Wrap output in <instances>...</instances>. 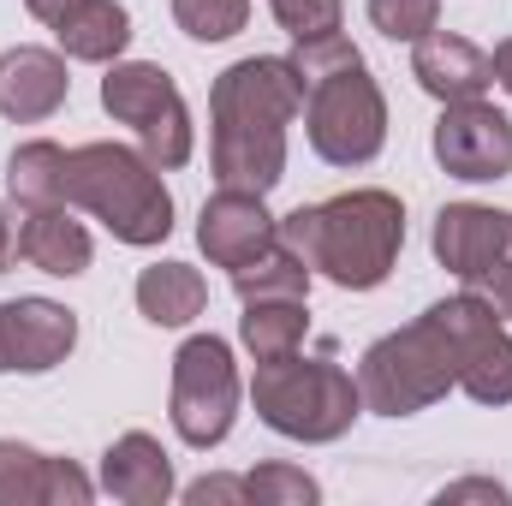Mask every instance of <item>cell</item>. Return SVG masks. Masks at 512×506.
<instances>
[{
    "label": "cell",
    "instance_id": "6da1fadb",
    "mask_svg": "<svg viewBox=\"0 0 512 506\" xmlns=\"http://www.w3.org/2000/svg\"><path fill=\"white\" fill-rule=\"evenodd\" d=\"M304 114L292 54L233 60L209 84V167L227 191L268 197L286 179V126Z\"/></svg>",
    "mask_w": 512,
    "mask_h": 506
},
{
    "label": "cell",
    "instance_id": "7a4b0ae2",
    "mask_svg": "<svg viewBox=\"0 0 512 506\" xmlns=\"http://www.w3.org/2000/svg\"><path fill=\"white\" fill-rule=\"evenodd\" d=\"M280 239L310 262V274L346 292H376L405 251V203L393 191H346L328 203H298L292 215H280Z\"/></svg>",
    "mask_w": 512,
    "mask_h": 506
},
{
    "label": "cell",
    "instance_id": "3957f363",
    "mask_svg": "<svg viewBox=\"0 0 512 506\" xmlns=\"http://www.w3.org/2000/svg\"><path fill=\"white\" fill-rule=\"evenodd\" d=\"M304 84V137L328 167H370L387 143V96L364 54L334 30L292 48Z\"/></svg>",
    "mask_w": 512,
    "mask_h": 506
},
{
    "label": "cell",
    "instance_id": "277c9868",
    "mask_svg": "<svg viewBox=\"0 0 512 506\" xmlns=\"http://www.w3.org/2000/svg\"><path fill=\"white\" fill-rule=\"evenodd\" d=\"M66 203L96 215L120 245H161L173 233V191L161 185V167L126 143H84L66 155Z\"/></svg>",
    "mask_w": 512,
    "mask_h": 506
},
{
    "label": "cell",
    "instance_id": "5b68a950",
    "mask_svg": "<svg viewBox=\"0 0 512 506\" xmlns=\"http://www.w3.org/2000/svg\"><path fill=\"white\" fill-rule=\"evenodd\" d=\"M251 405L274 435L304 441V447H328L364 417V393L352 370H340L334 358H298V352L256 364Z\"/></svg>",
    "mask_w": 512,
    "mask_h": 506
},
{
    "label": "cell",
    "instance_id": "8992f818",
    "mask_svg": "<svg viewBox=\"0 0 512 506\" xmlns=\"http://www.w3.org/2000/svg\"><path fill=\"white\" fill-rule=\"evenodd\" d=\"M459 381H453V352H447V334L417 316L405 328L382 334L364 364H358V393H364V411L376 417H417L429 411L435 399H447Z\"/></svg>",
    "mask_w": 512,
    "mask_h": 506
},
{
    "label": "cell",
    "instance_id": "52a82bcc",
    "mask_svg": "<svg viewBox=\"0 0 512 506\" xmlns=\"http://www.w3.org/2000/svg\"><path fill=\"white\" fill-rule=\"evenodd\" d=\"M239 364H233V346L221 334H191L179 352H173V393H167V417H173V435L197 453L221 447L239 423Z\"/></svg>",
    "mask_w": 512,
    "mask_h": 506
},
{
    "label": "cell",
    "instance_id": "ba28073f",
    "mask_svg": "<svg viewBox=\"0 0 512 506\" xmlns=\"http://www.w3.org/2000/svg\"><path fill=\"white\" fill-rule=\"evenodd\" d=\"M102 108L120 120V126L137 131V149L173 173L191 161L197 149V131H191V108L179 96V84L155 66V60H114L108 78H102Z\"/></svg>",
    "mask_w": 512,
    "mask_h": 506
},
{
    "label": "cell",
    "instance_id": "9c48e42d",
    "mask_svg": "<svg viewBox=\"0 0 512 506\" xmlns=\"http://www.w3.org/2000/svg\"><path fill=\"white\" fill-rule=\"evenodd\" d=\"M423 316L447 334L453 381H459L477 405H512V334H507V322H501L483 298H471V292L441 298V304H429Z\"/></svg>",
    "mask_w": 512,
    "mask_h": 506
},
{
    "label": "cell",
    "instance_id": "30bf717a",
    "mask_svg": "<svg viewBox=\"0 0 512 506\" xmlns=\"http://www.w3.org/2000/svg\"><path fill=\"white\" fill-rule=\"evenodd\" d=\"M435 161L453 173V179H471V185H489V179H507L512 173V120L495 102H447L441 120H435Z\"/></svg>",
    "mask_w": 512,
    "mask_h": 506
},
{
    "label": "cell",
    "instance_id": "8fae6325",
    "mask_svg": "<svg viewBox=\"0 0 512 506\" xmlns=\"http://www.w3.org/2000/svg\"><path fill=\"white\" fill-rule=\"evenodd\" d=\"M78 346V316L54 298H12L0 304V364L18 376H48Z\"/></svg>",
    "mask_w": 512,
    "mask_h": 506
},
{
    "label": "cell",
    "instance_id": "7c38bea8",
    "mask_svg": "<svg viewBox=\"0 0 512 506\" xmlns=\"http://www.w3.org/2000/svg\"><path fill=\"white\" fill-rule=\"evenodd\" d=\"M280 239V221L268 215V203L256 197V191H215L209 203H203V215H197V245L203 256L215 262V268H239V262H251L256 251H268Z\"/></svg>",
    "mask_w": 512,
    "mask_h": 506
},
{
    "label": "cell",
    "instance_id": "4fadbf2b",
    "mask_svg": "<svg viewBox=\"0 0 512 506\" xmlns=\"http://www.w3.org/2000/svg\"><path fill=\"white\" fill-rule=\"evenodd\" d=\"M72 96L66 78V54L54 48H6L0 54V114L18 126H36L48 114H60Z\"/></svg>",
    "mask_w": 512,
    "mask_h": 506
},
{
    "label": "cell",
    "instance_id": "5bb4252c",
    "mask_svg": "<svg viewBox=\"0 0 512 506\" xmlns=\"http://www.w3.org/2000/svg\"><path fill=\"white\" fill-rule=\"evenodd\" d=\"M411 78L447 108V102H477L489 84H495V66L489 54L471 42V36H453V30H429L411 54Z\"/></svg>",
    "mask_w": 512,
    "mask_h": 506
},
{
    "label": "cell",
    "instance_id": "9a60e30c",
    "mask_svg": "<svg viewBox=\"0 0 512 506\" xmlns=\"http://www.w3.org/2000/svg\"><path fill=\"white\" fill-rule=\"evenodd\" d=\"M435 256H441V268L447 274H477L483 262H495V256L512 251V215L501 209H489V203H447L441 215H435Z\"/></svg>",
    "mask_w": 512,
    "mask_h": 506
},
{
    "label": "cell",
    "instance_id": "2e32d148",
    "mask_svg": "<svg viewBox=\"0 0 512 506\" xmlns=\"http://www.w3.org/2000/svg\"><path fill=\"white\" fill-rule=\"evenodd\" d=\"M102 489L126 506H167L173 501V459L155 435L126 429L108 453H102Z\"/></svg>",
    "mask_w": 512,
    "mask_h": 506
},
{
    "label": "cell",
    "instance_id": "e0dca14e",
    "mask_svg": "<svg viewBox=\"0 0 512 506\" xmlns=\"http://www.w3.org/2000/svg\"><path fill=\"white\" fill-rule=\"evenodd\" d=\"M48 30L66 60H90V66H114L131 48V12L120 0H66L48 18Z\"/></svg>",
    "mask_w": 512,
    "mask_h": 506
},
{
    "label": "cell",
    "instance_id": "ac0fdd59",
    "mask_svg": "<svg viewBox=\"0 0 512 506\" xmlns=\"http://www.w3.org/2000/svg\"><path fill=\"white\" fill-rule=\"evenodd\" d=\"M18 256L30 268L54 274V280H72V274L90 268L96 245H90L84 221H72L66 203H54V209H24V221H18Z\"/></svg>",
    "mask_w": 512,
    "mask_h": 506
},
{
    "label": "cell",
    "instance_id": "d6986e66",
    "mask_svg": "<svg viewBox=\"0 0 512 506\" xmlns=\"http://www.w3.org/2000/svg\"><path fill=\"white\" fill-rule=\"evenodd\" d=\"M203 304H209V280L191 262H155L137 274V310L155 328H185L203 316Z\"/></svg>",
    "mask_w": 512,
    "mask_h": 506
},
{
    "label": "cell",
    "instance_id": "ffe728a7",
    "mask_svg": "<svg viewBox=\"0 0 512 506\" xmlns=\"http://www.w3.org/2000/svg\"><path fill=\"white\" fill-rule=\"evenodd\" d=\"M6 197L18 209H54L66 203V149L48 137H30L6 155Z\"/></svg>",
    "mask_w": 512,
    "mask_h": 506
},
{
    "label": "cell",
    "instance_id": "44dd1931",
    "mask_svg": "<svg viewBox=\"0 0 512 506\" xmlns=\"http://www.w3.org/2000/svg\"><path fill=\"white\" fill-rule=\"evenodd\" d=\"M304 334H310L304 298H256V304H245V316H239V340H245V352H251L256 364L292 358L304 346Z\"/></svg>",
    "mask_w": 512,
    "mask_h": 506
},
{
    "label": "cell",
    "instance_id": "7402d4cb",
    "mask_svg": "<svg viewBox=\"0 0 512 506\" xmlns=\"http://www.w3.org/2000/svg\"><path fill=\"white\" fill-rule=\"evenodd\" d=\"M233 292H239V304H256V298H310V262L292 251L286 239H274L268 251H256L251 262L233 268Z\"/></svg>",
    "mask_w": 512,
    "mask_h": 506
},
{
    "label": "cell",
    "instance_id": "603a6c76",
    "mask_svg": "<svg viewBox=\"0 0 512 506\" xmlns=\"http://www.w3.org/2000/svg\"><path fill=\"white\" fill-rule=\"evenodd\" d=\"M48 471H54V453L0 441V506H48Z\"/></svg>",
    "mask_w": 512,
    "mask_h": 506
},
{
    "label": "cell",
    "instance_id": "cb8c5ba5",
    "mask_svg": "<svg viewBox=\"0 0 512 506\" xmlns=\"http://www.w3.org/2000/svg\"><path fill=\"white\" fill-rule=\"evenodd\" d=\"M245 501L251 506H316L322 501V483L310 471H298V465L268 459V465H256L245 477Z\"/></svg>",
    "mask_w": 512,
    "mask_h": 506
},
{
    "label": "cell",
    "instance_id": "d4e9b609",
    "mask_svg": "<svg viewBox=\"0 0 512 506\" xmlns=\"http://www.w3.org/2000/svg\"><path fill=\"white\" fill-rule=\"evenodd\" d=\"M173 24L191 42H227L251 24V0H173Z\"/></svg>",
    "mask_w": 512,
    "mask_h": 506
},
{
    "label": "cell",
    "instance_id": "484cf974",
    "mask_svg": "<svg viewBox=\"0 0 512 506\" xmlns=\"http://www.w3.org/2000/svg\"><path fill=\"white\" fill-rule=\"evenodd\" d=\"M370 24L387 42H423L441 24V0H370Z\"/></svg>",
    "mask_w": 512,
    "mask_h": 506
},
{
    "label": "cell",
    "instance_id": "4316f807",
    "mask_svg": "<svg viewBox=\"0 0 512 506\" xmlns=\"http://www.w3.org/2000/svg\"><path fill=\"white\" fill-rule=\"evenodd\" d=\"M268 6H274V24H280L292 42L334 36L340 18H346V0H268Z\"/></svg>",
    "mask_w": 512,
    "mask_h": 506
},
{
    "label": "cell",
    "instance_id": "83f0119b",
    "mask_svg": "<svg viewBox=\"0 0 512 506\" xmlns=\"http://www.w3.org/2000/svg\"><path fill=\"white\" fill-rule=\"evenodd\" d=\"M465 292H471V298H483V304L507 322V316H512V251L495 256V262H483L477 274H465Z\"/></svg>",
    "mask_w": 512,
    "mask_h": 506
},
{
    "label": "cell",
    "instance_id": "f1b7e54d",
    "mask_svg": "<svg viewBox=\"0 0 512 506\" xmlns=\"http://www.w3.org/2000/svg\"><path fill=\"white\" fill-rule=\"evenodd\" d=\"M185 506H251L245 501V477H197L185 489Z\"/></svg>",
    "mask_w": 512,
    "mask_h": 506
},
{
    "label": "cell",
    "instance_id": "f546056e",
    "mask_svg": "<svg viewBox=\"0 0 512 506\" xmlns=\"http://www.w3.org/2000/svg\"><path fill=\"white\" fill-rule=\"evenodd\" d=\"M441 506H459V501H483V506H507V483H495V477H465V483H447L441 495H435Z\"/></svg>",
    "mask_w": 512,
    "mask_h": 506
},
{
    "label": "cell",
    "instance_id": "4dcf8cb0",
    "mask_svg": "<svg viewBox=\"0 0 512 506\" xmlns=\"http://www.w3.org/2000/svg\"><path fill=\"white\" fill-rule=\"evenodd\" d=\"M18 262V221H12V209L0 203V274Z\"/></svg>",
    "mask_w": 512,
    "mask_h": 506
},
{
    "label": "cell",
    "instance_id": "1f68e13d",
    "mask_svg": "<svg viewBox=\"0 0 512 506\" xmlns=\"http://www.w3.org/2000/svg\"><path fill=\"white\" fill-rule=\"evenodd\" d=\"M489 66H495V84H501V90L512 96V36L501 42V48H495V54H489Z\"/></svg>",
    "mask_w": 512,
    "mask_h": 506
},
{
    "label": "cell",
    "instance_id": "d6a6232c",
    "mask_svg": "<svg viewBox=\"0 0 512 506\" xmlns=\"http://www.w3.org/2000/svg\"><path fill=\"white\" fill-rule=\"evenodd\" d=\"M24 6H30V18H42V24H48V18H54L66 0H24Z\"/></svg>",
    "mask_w": 512,
    "mask_h": 506
},
{
    "label": "cell",
    "instance_id": "836d02e7",
    "mask_svg": "<svg viewBox=\"0 0 512 506\" xmlns=\"http://www.w3.org/2000/svg\"><path fill=\"white\" fill-rule=\"evenodd\" d=\"M0 370H6V364H0Z\"/></svg>",
    "mask_w": 512,
    "mask_h": 506
}]
</instances>
